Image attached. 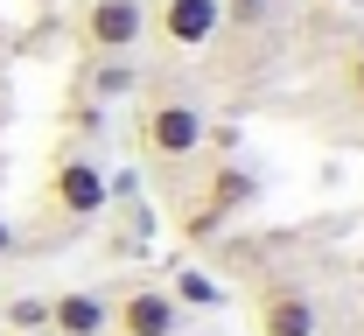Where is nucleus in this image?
Here are the masks:
<instances>
[{"mask_svg":"<svg viewBox=\"0 0 364 336\" xmlns=\"http://www.w3.org/2000/svg\"><path fill=\"white\" fill-rule=\"evenodd\" d=\"M49 210L63 217V224H91L98 210H105V196H112V183H105V168L91 161L85 147H63L56 154V168H49Z\"/></svg>","mask_w":364,"mask_h":336,"instance_id":"1","label":"nucleus"},{"mask_svg":"<svg viewBox=\"0 0 364 336\" xmlns=\"http://www.w3.org/2000/svg\"><path fill=\"white\" fill-rule=\"evenodd\" d=\"M203 112L189 105V98H147V112H140V141L154 161H189V154H203Z\"/></svg>","mask_w":364,"mask_h":336,"instance_id":"2","label":"nucleus"},{"mask_svg":"<svg viewBox=\"0 0 364 336\" xmlns=\"http://www.w3.org/2000/svg\"><path fill=\"white\" fill-rule=\"evenodd\" d=\"M105 330L112 336H176L182 330V301L168 288H119L105 301Z\"/></svg>","mask_w":364,"mask_h":336,"instance_id":"3","label":"nucleus"},{"mask_svg":"<svg viewBox=\"0 0 364 336\" xmlns=\"http://www.w3.org/2000/svg\"><path fill=\"white\" fill-rule=\"evenodd\" d=\"M77 36H85L91 56H127V49L147 36V7H140V0H85Z\"/></svg>","mask_w":364,"mask_h":336,"instance_id":"4","label":"nucleus"},{"mask_svg":"<svg viewBox=\"0 0 364 336\" xmlns=\"http://www.w3.org/2000/svg\"><path fill=\"white\" fill-rule=\"evenodd\" d=\"M225 21V0H161L154 7V36L168 49H203Z\"/></svg>","mask_w":364,"mask_h":336,"instance_id":"5","label":"nucleus"},{"mask_svg":"<svg viewBox=\"0 0 364 336\" xmlns=\"http://www.w3.org/2000/svg\"><path fill=\"white\" fill-rule=\"evenodd\" d=\"M252 330L259 336H316V301L301 288H267L252 301Z\"/></svg>","mask_w":364,"mask_h":336,"instance_id":"6","label":"nucleus"},{"mask_svg":"<svg viewBox=\"0 0 364 336\" xmlns=\"http://www.w3.org/2000/svg\"><path fill=\"white\" fill-rule=\"evenodd\" d=\"M49 336H105V301L85 288L49 294Z\"/></svg>","mask_w":364,"mask_h":336,"instance_id":"7","label":"nucleus"},{"mask_svg":"<svg viewBox=\"0 0 364 336\" xmlns=\"http://www.w3.org/2000/svg\"><path fill=\"white\" fill-rule=\"evenodd\" d=\"M127 92H134V63H127V56H98V70H91V98L112 105V98H127Z\"/></svg>","mask_w":364,"mask_h":336,"instance_id":"8","label":"nucleus"},{"mask_svg":"<svg viewBox=\"0 0 364 336\" xmlns=\"http://www.w3.org/2000/svg\"><path fill=\"white\" fill-rule=\"evenodd\" d=\"M36 330H49V301H43V294L7 301V336H36Z\"/></svg>","mask_w":364,"mask_h":336,"instance_id":"9","label":"nucleus"},{"mask_svg":"<svg viewBox=\"0 0 364 336\" xmlns=\"http://www.w3.org/2000/svg\"><path fill=\"white\" fill-rule=\"evenodd\" d=\"M267 14H273V0H231V7H225V21H231V28H259Z\"/></svg>","mask_w":364,"mask_h":336,"instance_id":"10","label":"nucleus"},{"mask_svg":"<svg viewBox=\"0 0 364 336\" xmlns=\"http://www.w3.org/2000/svg\"><path fill=\"white\" fill-rule=\"evenodd\" d=\"M343 98H350V105H364V43L343 56Z\"/></svg>","mask_w":364,"mask_h":336,"instance_id":"11","label":"nucleus"},{"mask_svg":"<svg viewBox=\"0 0 364 336\" xmlns=\"http://www.w3.org/2000/svg\"><path fill=\"white\" fill-rule=\"evenodd\" d=\"M210 281H203V273H189V266H182V281H176V301H210Z\"/></svg>","mask_w":364,"mask_h":336,"instance_id":"12","label":"nucleus"},{"mask_svg":"<svg viewBox=\"0 0 364 336\" xmlns=\"http://www.w3.org/2000/svg\"><path fill=\"white\" fill-rule=\"evenodd\" d=\"M0 252H14V224L7 217H0Z\"/></svg>","mask_w":364,"mask_h":336,"instance_id":"13","label":"nucleus"},{"mask_svg":"<svg viewBox=\"0 0 364 336\" xmlns=\"http://www.w3.org/2000/svg\"><path fill=\"white\" fill-rule=\"evenodd\" d=\"M322 7H358V0H322Z\"/></svg>","mask_w":364,"mask_h":336,"instance_id":"14","label":"nucleus"},{"mask_svg":"<svg viewBox=\"0 0 364 336\" xmlns=\"http://www.w3.org/2000/svg\"><path fill=\"white\" fill-rule=\"evenodd\" d=\"M36 336H49V330H36Z\"/></svg>","mask_w":364,"mask_h":336,"instance_id":"15","label":"nucleus"}]
</instances>
